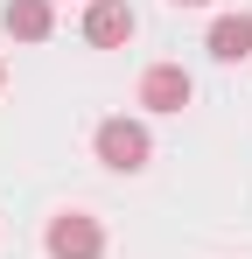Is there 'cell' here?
<instances>
[{"instance_id":"obj_1","label":"cell","mask_w":252,"mask_h":259,"mask_svg":"<svg viewBox=\"0 0 252 259\" xmlns=\"http://www.w3.org/2000/svg\"><path fill=\"white\" fill-rule=\"evenodd\" d=\"M98 161L119 168V175L147 168V133L133 126V119H105V126H98Z\"/></svg>"},{"instance_id":"obj_5","label":"cell","mask_w":252,"mask_h":259,"mask_svg":"<svg viewBox=\"0 0 252 259\" xmlns=\"http://www.w3.org/2000/svg\"><path fill=\"white\" fill-rule=\"evenodd\" d=\"M210 56H217V63L252 56V14H224V21H210Z\"/></svg>"},{"instance_id":"obj_8","label":"cell","mask_w":252,"mask_h":259,"mask_svg":"<svg viewBox=\"0 0 252 259\" xmlns=\"http://www.w3.org/2000/svg\"><path fill=\"white\" fill-rule=\"evenodd\" d=\"M0 77H7V70H0Z\"/></svg>"},{"instance_id":"obj_6","label":"cell","mask_w":252,"mask_h":259,"mask_svg":"<svg viewBox=\"0 0 252 259\" xmlns=\"http://www.w3.org/2000/svg\"><path fill=\"white\" fill-rule=\"evenodd\" d=\"M7 35H21V42H42L49 28H56V14H49V0H7Z\"/></svg>"},{"instance_id":"obj_4","label":"cell","mask_w":252,"mask_h":259,"mask_svg":"<svg viewBox=\"0 0 252 259\" xmlns=\"http://www.w3.org/2000/svg\"><path fill=\"white\" fill-rule=\"evenodd\" d=\"M84 35L98 49H119V42H133V7H119V0H98L91 14H84Z\"/></svg>"},{"instance_id":"obj_7","label":"cell","mask_w":252,"mask_h":259,"mask_svg":"<svg viewBox=\"0 0 252 259\" xmlns=\"http://www.w3.org/2000/svg\"><path fill=\"white\" fill-rule=\"evenodd\" d=\"M175 7H210V0H175Z\"/></svg>"},{"instance_id":"obj_3","label":"cell","mask_w":252,"mask_h":259,"mask_svg":"<svg viewBox=\"0 0 252 259\" xmlns=\"http://www.w3.org/2000/svg\"><path fill=\"white\" fill-rule=\"evenodd\" d=\"M140 105H154V112H182V105H189V70H182V63H154V70L140 77Z\"/></svg>"},{"instance_id":"obj_2","label":"cell","mask_w":252,"mask_h":259,"mask_svg":"<svg viewBox=\"0 0 252 259\" xmlns=\"http://www.w3.org/2000/svg\"><path fill=\"white\" fill-rule=\"evenodd\" d=\"M98 245H105V231L91 217H56L49 224V259H98Z\"/></svg>"}]
</instances>
